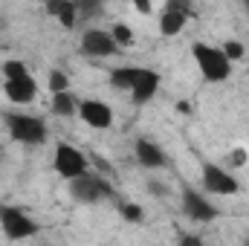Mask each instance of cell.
<instances>
[{
	"label": "cell",
	"mask_w": 249,
	"mask_h": 246,
	"mask_svg": "<svg viewBox=\"0 0 249 246\" xmlns=\"http://www.w3.org/2000/svg\"><path fill=\"white\" fill-rule=\"evenodd\" d=\"M0 116H3V122L9 127V136H12L15 142L41 145V142H47V136H50L47 122L38 119V116H32V113H9V110H3Z\"/></svg>",
	"instance_id": "6da1fadb"
},
{
	"label": "cell",
	"mask_w": 249,
	"mask_h": 246,
	"mask_svg": "<svg viewBox=\"0 0 249 246\" xmlns=\"http://www.w3.org/2000/svg\"><path fill=\"white\" fill-rule=\"evenodd\" d=\"M191 55H194V61H197V67H200V72H203L206 81L220 84V81H226L232 75V61L226 58V53L220 47H209V44L197 41L191 47Z\"/></svg>",
	"instance_id": "7a4b0ae2"
},
{
	"label": "cell",
	"mask_w": 249,
	"mask_h": 246,
	"mask_svg": "<svg viewBox=\"0 0 249 246\" xmlns=\"http://www.w3.org/2000/svg\"><path fill=\"white\" fill-rule=\"evenodd\" d=\"M67 183H70L72 200H78V203H84V206H93V203H102V200H107V197H116V194H113V185L107 183V177L93 174V171H84V174H78V177H72V180H67Z\"/></svg>",
	"instance_id": "3957f363"
},
{
	"label": "cell",
	"mask_w": 249,
	"mask_h": 246,
	"mask_svg": "<svg viewBox=\"0 0 249 246\" xmlns=\"http://www.w3.org/2000/svg\"><path fill=\"white\" fill-rule=\"evenodd\" d=\"M0 229L9 241H26L32 235H38V223L18 206L0 203Z\"/></svg>",
	"instance_id": "277c9868"
},
{
	"label": "cell",
	"mask_w": 249,
	"mask_h": 246,
	"mask_svg": "<svg viewBox=\"0 0 249 246\" xmlns=\"http://www.w3.org/2000/svg\"><path fill=\"white\" fill-rule=\"evenodd\" d=\"M200 177H203V188H206L209 194H217V197H229V194H238V191H241L238 180H235L229 171H223L220 165H214V162H209V159H203Z\"/></svg>",
	"instance_id": "5b68a950"
},
{
	"label": "cell",
	"mask_w": 249,
	"mask_h": 246,
	"mask_svg": "<svg viewBox=\"0 0 249 246\" xmlns=\"http://www.w3.org/2000/svg\"><path fill=\"white\" fill-rule=\"evenodd\" d=\"M55 171L61 174L64 180H72V177L84 174V171H87V157H84V151H78V148L70 145V142H58V145H55Z\"/></svg>",
	"instance_id": "8992f818"
},
{
	"label": "cell",
	"mask_w": 249,
	"mask_h": 246,
	"mask_svg": "<svg viewBox=\"0 0 249 246\" xmlns=\"http://www.w3.org/2000/svg\"><path fill=\"white\" fill-rule=\"evenodd\" d=\"M183 211H186V217L191 223H209V220H214L220 211H217V206H212L200 191H194L191 185H183Z\"/></svg>",
	"instance_id": "52a82bcc"
},
{
	"label": "cell",
	"mask_w": 249,
	"mask_h": 246,
	"mask_svg": "<svg viewBox=\"0 0 249 246\" xmlns=\"http://www.w3.org/2000/svg\"><path fill=\"white\" fill-rule=\"evenodd\" d=\"M81 53L90 55V58H107V55H116L119 53V44L105 29H87L81 35Z\"/></svg>",
	"instance_id": "ba28073f"
},
{
	"label": "cell",
	"mask_w": 249,
	"mask_h": 246,
	"mask_svg": "<svg viewBox=\"0 0 249 246\" xmlns=\"http://www.w3.org/2000/svg\"><path fill=\"white\" fill-rule=\"evenodd\" d=\"M78 116L81 122L96 127V130H107L113 124V107L107 102H99V99H81L78 102Z\"/></svg>",
	"instance_id": "9c48e42d"
},
{
	"label": "cell",
	"mask_w": 249,
	"mask_h": 246,
	"mask_svg": "<svg viewBox=\"0 0 249 246\" xmlns=\"http://www.w3.org/2000/svg\"><path fill=\"white\" fill-rule=\"evenodd\" d=\"M133 154H136V162H139L142 168H148V171H154V168H165V165H168L165 151H162L154 139H148V136H139V139H136Z\"/></svg>",
	"instance_id": "30bf717a"
},
{
	"label": "cell",
	"mask_w": 249,
	"mask_h": 246,
	"mask_svg": "<svg viewBox=\"0 0 249 246\" xmlns=\"http://www.w3.org/2000/svg\"><path fill=\"white\" fill-rule=\"evenodd\" d=\"M160 84H162V78H160L157 70H145V67H139L136 84L130 87V99H133V105H148V102L157 96Z\"/></svg>",
	"instance_id": "8fae6325"
},
{
	"label": "cell",
	"mask_w": 249,
	"mask_h": 246,
	"mask_svg": "<svg viewBox=\"0 0 249 246\" xmlns=\"http://www.w3.org/2000/svg\"><path fill=\"white\" fill-rule=\"evenodd\" d=\"M3 93H6L9 102H15V105H29V102H35V96H38V84H35V78L26 72V75H18V78H6Z\"/></svg>",
	"instance_id": "7c38bea8"
},
{
	"label": "cell",
	"mask_w": 249,
	"mask_h": 246,
	"mask_svg": "<svg viewBox=\"0 0 249 246\" xmlns=\"http://www.w3.org/2000/svg\"><path fill=\"white\" fill-rule=\"evenodd\" d=\"M188 18H191V12H188V9L174 6V3H165V9H162V15H160V32H162L165 38H171V35L183 32V26L188 23Z\"/></svg>",
	"instance_id": "4fadbf2b"
},
{
	"label": "cell",
	"mask_w": 249,
	"mask_h": 246,
	"mask_svg": "<svg viewBox=\"0 0 249 246\" xmlns=\"http://www.w3.org/2000/svg\"><path fill=\"white\" fill-rule=\"evenodd\" d=\"M47 15H53L64 29H75L78 23V9L72 0H47Z\"/></svg>",
	"instance_id": "5bb4252c"
},
{
	"label": "cell",
	"mask_w": 249,
	"mask_h": 246,
	"mask_svg": "<svg viewBox=\"0 0 249 246\" xmlns=\"http://www.w3.org/2000/svg\"><path fill=\"white\" fill-rule=\"evenodd\" d=\"M78 102H81V99H75L72 90H61V93H53V105H50V110H53L55 116L70 119V116L78 113Z\"/></svg>",
	"instance_id": "9a60e30c"
},
{
	"label": "cell",
	"mask_w": 249,
	"mask_h": 246,
	"mask_svg": "<svg viewBox=\"0 0 249 246\" xmlns=\"http://www.w3.org/2000/svg\"><path fill=\"white\" fill-rule=\"evenodd\" d=\"M136 75H139V67H116L110 70V87L119 90V93H130V87L136 84Z\"/></svg>",
	"instance_id": "2e32d148"
},
{
	"label": "cell",
	"mask_w": 249,
	"mask_h": 246,
	"mask_svg": "<svg viewBox=\"0 0 249 246\" xmlns=\"http://www.w3.org/2000/svg\"><path fill=\"white\" fill-rule=\"evenodd\" d=\"M75 9H78V20L84 18H102L105 15V3L102 0H72Z\"/></svg>",
	"instance_id": "e0dca14e"
},
{
	"label": "cell",
	"mask_w": 249,
	"mask_h": 246,
	"mask_svg": "<svg viewBox=\"0 0 249 246\" xmlns=\"http://www.w3.org/2000/svg\"><path fill=\"white\" fill-rule=\"evenodd\" d=\"M110 35H113V41H116L119 47H133V29H130L127 23H116V26L110 29Z\"/></svg>",
	"instance_id": "ac0fdd59"
},
{
	"label": "cell",
	"mask_w": 249,
	"mask_h": 246,
	"mask_svg": "<svg viewBox=\"0 0 249 246\" xmlns=\"http://www.w3.org/2000/svg\"><path fill=\"white\" fill-rule=\"evenodd\" d=\"M119 214H122L127 223H142V220H145V211H142L136 203H122V206H119Z\"/></svg>",
	"instance_id": "d6986e66"
},
{
	"label": "cell",
	"mask_w": 249,
	"mask_h": 246,
	"mask_svg": "<svg viewBox=\"0 0 249 246\" xmlns=\"http://www.w3.org/2000/svg\"><path fill=\"white\" fill-rule=\"evenodd\" d=\"M47 84H50V90H53V93L70 90V78H67V72H61V70H53V72H50V78H47Z\"/></svg>",
	"instance_id": "ffe728a7"
},
{
	"label": "cell",
	"mask_w": 249,
	"mask_h": 246,
	"mask_svg": "<svg viewBox=\"0 0 249 246\" xmlns=\"http://www.w3.org/2000/svg\"><path fill=\"white\" fill-rule=\"evenodd\" d=\"M220 50L226 53V58H229V61H241V58L247 55V47H244L241 41H226Z\"/></svg>",
	"instance_id": "44dd1931"
},
{
	"label": "cell",
	"mask_w": 249,
	"mask_h": 246,
	"mask_svg": "<svg viewBox=\"0 0 249 246\" xmlns=\"http://www.w3.org/2000/svg\"><path fill=\"white\" fill-rule=\"evenodd\" d=\"M26 72H29V70H26L23 61H15V58H12V61H3V75H6V78H18V75H26Z\"/></svg>",
	"instance_id": "7402d4cb"
},
{
	"label": "cell",
	"mask_w": 249,
	"mask_h": 246,
	"mask_svg": "<svg viewBox=\"0 0 249 246\" xmlns=\"http://www.w3.org/2000/svg\"><path fill=\"white\" fill-rule=\"evenodd\" d=\"M229 159H232V165H247L249 154L244 148H232V151H229Z\"/></svg>",
	"instance_id": "603a6c76"
},
{
	"label": "cell",
	"mask_w": 249,
	"mask_h": 246,
	"mask_svg": "<svg viewBox=\"0 0 249 246\" xmlns=\"http://www.w3.org/2000/svg\"><path fill=\"white\" fill-rule=\"evenodd\" d=\"M148 191L151 194H157V197H168L171 191H168V185H162L160 180H148Z\"/></svg>",
	"instance_id": "cb8c5ba5"
},
{
	"label": "cell",
	"mask_w": 249,
	"mask_h": 246,
	"mask_svg": "<svg viewBox=\"0 0 249 246\" xmlns=\"http://www.w3.org/2000/svg\"><path fill=\"white\" fill-rule=\"evenodd\" d=\"M180 244L183 246H200L203 238H197V235H180Z\"/></svg>",
	"instance_id": "d4e9b609"
},
{
	"label": "cell",
	"mask_w": 249,
	"mask_h": 246,
	"mask_svg": "<svg viewBox=\"0 0 249 246\" xmlns=\"http://www.w3.org/2000/svg\"><path fill=\"white\" fill-rule=\"evenodd\" d=\"M133 6H136L142 15H148V12H151V0H133Z\"/></svg>",
	"instance_id": "484cf974"
},
{
	"label": "cell",
	"mask_w": 249,
	"mask_h": 246,
	"mask_svg": "<svg viewBox=\"0 0 249 246\" xmlns=\"http://www.w3.org/2000/svg\"><path fill=\"white\" fill-rule=\"evenodd\" d=\"M165 3H174V6H183L188 12H194V0H165Z\"/></svg>",
	"instance_id": "4316f807"
},
{
	"label": "cell",
	"mask_w": 249,
	"mask_h": 246,
	"mask_svg": "<svg viewBox=\"0 0 249 246\" xmlns=\"http://www.w3.org/2000/svg\"><path fill=\"white\" fill-rule=\"evenodd\" d=\"M177 110H180V113H191V107H188V102H180V105H177Z\"/></svg>",
	"instance_id": "83f0119b"
},
{
	"label": "cell",
	"mask_w": 249,
	"mask_h": 246,
	"mask_svg": "<svg viewBox=\"0 0 249 246\" xmlns=\"http://www.w3.org/2000/svg\"><path fill=\"white\" fill-rule=\"evenodd\" d=\"M244 6H247V12H249V0H244Z\"/></svg>",
	"instance_id": "f1b7e54d"
}]
</instances>
